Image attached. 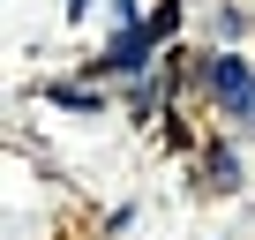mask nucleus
<instances>
[{
	"mask_svg": "<svg viewBox=\"0 0 255 240\" xmlns=\"http://www.w3.org/2000/svg\"><path fill=\"white\" fill-rule=\"evenodd\" d=\"M203 83H210V90H218V98L240 113V120L255 113V75H248L240 60H225V53H218V60H203Z\"/></svg>",
	"mask_w": 255,
	"mask_h": 240,
	"instance_id": "nucleus-1",
	"label": "nucleus"
},
{
	"mask_svg": "<svg viewBox=\"0 0 255 240\" xmlns=\"http://www.w3.org/2000/svg\"><path fill=\"white\" fill-rule=\"evenodd\" d=\"M150 38H158V30H128V38H120V45H113V53H105V68H135V60H143V45H150Z\"/></svg>",
	"mask_w": 255,
	"mask_h": 240,
	"instance_id": "nucleus-2",
	"label": "nucleus"
}]
</instances>
